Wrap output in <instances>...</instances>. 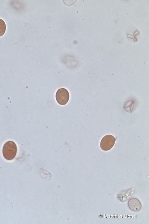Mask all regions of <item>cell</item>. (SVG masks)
I'll return each instance as SVG.
<instances>
[{"label": "cell", "instance_id": "obj_4", "mask_svg": "<svg viewBox=\"0 0 149 224\" xmlns=\"http://www.w3.org/2000/svg\"><path fill=\"white\" fill-rule=\"evenodd\" d=\"M128 205L129 208L132 211H137L141 208V204L140 202L137 199L132 198L128 201Z\"/></svg>", "mask_w": 149, "mask_h": 224}, {"label": "cell", "instance_id": "obj_1", "mask_svg": "<svg viewBox=\"0 0 149 224\" xmlns=\"http://www.w3.org/2000/svg\"><path fill=\"white\" fill-rule=\"evenodd\" d=\"M17 151L16 144L13 141L7 142L4 145L2 148V154L6 160H11L15 157Z\"/></svg>", "mask_w": 149, "mask_h": 224}, {"label": "cell", "instance_id": "obj_3", "mask_svg": "<svg viewBox=\"0 0 149 224\" xmlns=\"http://www.w3.org/2000/svg\"><path fill=\"white\" fill-rule=\"evenodd\" d=\"M55 97L58 103L61 105H66L68 102L69 95L68 90L66 89L61 88L57 91Z\"/></svg>", "mask_w": 149, "mask_h": 224}, {"label": "cell", "instance_id": "obj_5", "mask_svg": "<svg viewBox=\"0 0 149 224\" xmlns=\"http://www.w3.org/2000/svg\"><path fill=\"white\" fill-rule=\"evenodd\" d=\"M6 30V24L4 21L0 19V37L3 35Z\"/></svg>", "mask_w": 149, "mask_h": 224}, {"label": "cell", "instance_id": "obj_2", "mask_svg": "<svg viewBox=\"0 0 149 224\" xmlns=\"http://www.w3.org/2000/svg\"><path fill=\"white\" fill-rule=\"evenodd\" d=\"M116 139L111 135H107L102 139L100 143L101 148L103 151H107L111 149L115 143Z\"/></svg>", "mask_w": 149, "mask_h": 224}]
</instances>
